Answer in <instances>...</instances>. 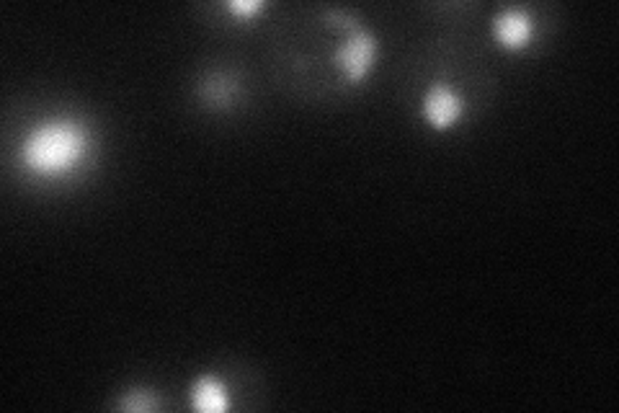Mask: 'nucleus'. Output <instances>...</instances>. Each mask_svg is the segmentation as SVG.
<instances>
[{
    "label": "nucleus",
    "mask_w": 619,
    "mask_h": 413,
    "mask_svg": "<svg viewBox=\"0 0 619 413\" xmlns=\"http://www.w3.org/2000/svg\"><path fill=\"white\" fill-rule=\"evenodd\" d=\"M227 8L233 13H243V16H251V13H256L258 8H261V3L258 0H233V3H227Z\"/></svg>",
    "instance_id": "nucleus-7"
},
{
    "label": "nucleus",
    "mask_w": 619,
    "mask_h": 413,
    "mask_svg": "<svg viewBox=\"0 0 619 413\" xmlns=\"http://www.w3.org/2000/svg\"><path fill=\"white\" fill-rule=\"evenodd\" d=\"M493 34L509 50H519L532 37V19L521 8H506L493 21Z\"/></svg>",
    "instance_id": "nucleus-4"
},
{
    "label": "nucleus",
    "mask_w": 619,
    "mask_h": 413,
    "mask_svg": "<svg viewBox=\"0 0 619 413\" xmlns=\"http://www.w3.org/2000/svg\"><path fill=\"white\" fill-rule=\"evenodd\" d=\"M119 406H122L124 411H150V408H155V401L148 390H132V393L124 395Z\"/></svg>",
    "instance_id": "nucleus-6"
},
{
    "label": "nucleus",
    "mask_w": 619,
    "mask_h": 413,
    "mask_svg": "<svg viewBox=\"0 0 619 413\" xmlns=\"http://www.w3.org/2000/svg\"><path fill=\"white\" fill-rule=\"evenodd\" d=\"M86 153V132L73 122L42 124L26 137L21 161L39 176H57L68 171Z\"/></svg>",
    "instance_id": "nucleus-1"
},
{
    "label": "nucleus",
    "mask_w": 619,
    "mask_h": 413,
    "mask_svg": "<svg viewBox=\"0 0 619 413\" xmlns=\"http://www.w3.org/2000/svg\"><path fill=\"white\" fill-rule=\"evenodd\" d=\"M191 403H194L197 411L220 413L230 406V398H227L225 388H222L217 380H212V377H202V380H197V385L191 388Z\"/></svg>",
    "instance_id": "nucleus-5"
},
{
    "label": "nucleus",
    "mask_w": 619,
    "mask_h": 413,
    "mask_svg": "<svg viewBox=\"0 0 619 413\" xmlns=\"http://www.w3.org/2000/svg\"><path fill=\"white\" fill-rule=\"evenodd\" d=\"M336 65L349 81H362L377 57V39L369 31H356L336 50Z\"/></svg>",
    "instance_id": "nucleus-2"
},
{
    "label": "nucleus",
    "mask_w": 619,
    "mask_h": 413,
    "mask_svg": "<svg viewBox=\"0 0 619 413\" xmlns=\"http://www.w3.org/2000/svg\"><path fill=\"white\" fill-rule=\"evenodd\" d=\"M462 109H465V106H462L460 93H454L452 88L447 86L429 88L426 99H423V114H426L429 124L436 127V130L452 127V124L462 117Z\"/></svg>",
    "instance_id": "nucleus-3"
}]
</instances>
